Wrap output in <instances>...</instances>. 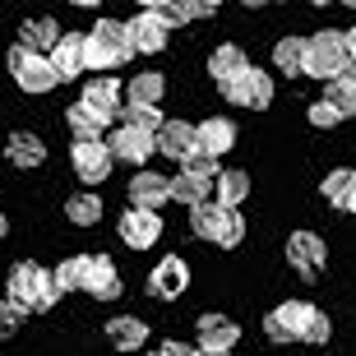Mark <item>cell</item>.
<instances>
[{
	"label": "cell",
	"instance_id": "obj_1",
	"mask_svg": "<svg viewBox=\"0 0 356 356\" xmlns=\"http://www.w3.org/2000/svg\"><path fill=\"white\" fill-rule=\"evenodd\" d=\"M130 56H134V47L120 19H97L92 33H83V70H97V79L106 70L130 65Z\"/></svg>",
	"mask_w": 356,
	"mask_h": 356
},
{
	"label": "cell",
	"instance_id": "obj_2",
	"mask_svg": "<svg viewBox=\"0 0 356 356\" xmlns=\"http://www.w3.org/2000/svg\"><path fill=\"white\" fill-rule=\"evenodd\" d=\"M5 301L19 305L24 315H47L56 305V287H51V273L33 259H19L5 277Z\"/></svg>",
	"mask_w": 356,
	"mask_h": 356
},
{
	"label": "cell",
	"instance_id": "obj_3",
	"mask_svg": "<svg viewBox=\"0 0 356 356\" xmlns=\"http://www.w3.org/2000/svg\"><path fill=\"white\" fill-rule=\"evenodd\" d=\"M347 70V42L338 28H324V33H315V38H305V56H301V74H310V79H338Z\"/></svg>",
	"mask_w": 356,
	"mask_h": 356
},
{
	"label": "cell",
	"instance_id": "obj_4",
	"mask_svg": "<svg viewBox=\"0 0 356 356\" xmlns=\"http://www.w3.org/2000/svg\"><path fill=\"white\" fill-rule=\"evenodd\" d=\"M190 232L199 241H213V245H222V250H236L241 241H245V222H241V213L232 209H218V204H199L190 209Z\"/></svg>",
	"mask_w": 356,
	"mask_h": 356
},
{
	"label": "cell",
	"instance_id": "obj_5",
	"mask_svg": "<svg viewBox=\"0 0 356 356\" xmlns=\"http://www.w3.org/2000/svg\"><path fill=\"white\" fill-rule=\"evenodd\" d=\"M222 97H227L232 106H241V111H264V106L273 102V79H268L264 70L245 65L236 79L222 83Z\"/></svg>",
	"mask_w": 356,
	"mask_h": 356
},
{
	"label": "cell",
	"instance_id": "obj_6",
	"mask_svg": "<svg viewBox=\"0 0 356 356\" xmlns=\"http://www.w3.org/2000/svg\"><path fill=\"white\" fill-rule=\"evenodd\" d=\"M10 74H14V83H19L24 92H33V97L51 92L56 83H60V79H56V70H51V60L24 51V47H10Z\"/></svg>",
	"mask_w": 356,
	"mask_h": 356
},
{
	"label": "cell",
	"instance_id": "obj_7",
	"mask_svg": "<svg viewBox=\"0 0 356 356\" xmlns=\"http://www.w3.org/2000/svg\"><path fill=\"white\" fill-rule=\"evenodd\" d=\"M120 97H125V88H120V79H111V74H102V79H88L83 83V97L79 106L88 111V116H97V125H111V120L120 116Z\"/></svg>",
	"mask_w": 356,
	"mask_h": 356
},
{
	"label": "cell",
	"instance_id": "obj_8",
	"mask_svg": "<svg viewBox=\"0 0 356 356\" xmlns=\"http://www.w3.org/2000/svg\"><path fill=\"white\" fill-rule=\"evenodd\" d=\"M310 315H315L310 301H287V305H277V310H268V319H264L268 343H301Z\"/></svg>",
	"mask_w": 356,
	"mask_h": 356
},
{
	"label": "cell",
	"instance_id": "obj_9",
	"mask_svg": "<svg viewBox=\"0 0 356 356\" xmlns=\"http://www.w3.org/2000/svg\"><path fill=\"white\" fill-rule=\"evenodd\" d=\"M120 268L106 259V254H83V282L79 291H88V296H97V301H116L120 296Z\"/></svg>",
	"mask_w": 356,
	"mask_h": 356
},
{
	"label": "cell",
	"instance_id": "obj_10",
	"mask_svg": "<svg viewBox=\"0 0 356 356\" xmlns=\"http://www.w3.org/2000/svg\"><path fill=\"white\" fill-rule=\"evenodd\" d=\"M116 227H120V241H125L130 250H153V245L162 241V218H158V213L125 209Z\"/></svg>",
	"mask_w": 356,
	"mask_h": 356
},
{
	"label": "cell",
	"instance_id": "obj_11",
	"mask_svg": "<svg viewBox=\"0 0 356 356\" xmlns=\"http://www.w3.org/2000/svg\"><path fill=\"white\" fill-rule=\"evenodd\" d=\"M185 287H190V264H185L181 254L158 259V264H153V273H148V291H153L158 301H176Z\"/></svg>",
	"mask_w": 356,
	"mask_h": 356
},
{
	"label": "cell",
	"instance_id": "obj_12",
	"mask_svg": "<svg viewBox=\"0 0 356 356\" xmlns=\"http://www.w3.org/2000/svg\"><path fill=\"white\" fill-rule=\"evenodd\" d=\"M106 153H111V162H130L134 172H144V162L158 153L153 148V134H144V130H125L120 125L111 139H106Z\"/></svg>",
	"mask_w": 356,
	"mask_h": 356
},
{
	"label": "cell",
	"instance_id": "obj_13",
	"mask_svg": "<svg viewBox=\"0 0 356 356\" xmlns=\"http://www.w3.org/2000/svg\"><path fill=\"white\" fill-rule=\"evenodd\" d=\"M287 259H291V268H296L301 277H319L329 250H324V241H319L315 232H291L287 236Z\"/></svg>",
	"mask_w": 356,
	"mask_h": 356
},
{
	"label": "cell",
	"instance_id": "obj_14",
	"mask_svg": "<svg viewBox=\"0 0 356 356\" xmlns=\"http://www.w3.org/2000/svg\"><path fill=\"white\" fill-rule=\"evenodd\" d=\"M195 148L199 153H209V158H227L232 148H236V125L227 116H209L195 125Z\"/></svg>",
	"mask_w": 356,
	"mask_h": 356
},
{
	"label": "cell",
	"instance_id": "obj_15",
	"mask_svg": "<svg viewBox=\"0 0 356 356\" xmlns=\"http://www.w3.org/2000/svg\"><path fill=\"white\" fill-rule=\"evenodd\" d=\"M70 162H74V176H79L83 185H102L106 176H111V153H106V144L97 139V144H74V153H70Z\"/></svg>",
	"mask_w": 356,
	"mask_h": 356
},
{
	"label": "cell",
	"instance_id": "obj_16",
	"mask_svg": "<svg viewBox=\"0 0 356 356\" xmlns=\"http://www.w3.org/2000/svg\"><path fill=\"white\" fill-rule=\"evenodd\" d=\"M47 60H51V70H56V79H60V83L79 79V74H83V33H60L56 47L47 51Z\"/></svg>",
	"mask_w": 356,
	"mask_h": 356
},
{
	"label": "cell",
	"instance_id": "obj_17",
	"mask_svg": "<svg viewBox=\"0 0 356 356\" xmlns=\"http://www.w3.org/2000/svg\"><path fill=\"white\" fill-rule=\"evenodd\" d=\"M199 352H232L241 338V324L227 315H199Z\"/></svg>",
	"mask_w": 356,
	"mask_h": 356
},
{
	"label": "cell",
	"instance_id": "obj_18",
	"mask_svg": "<svg viewBox=\"0 0 356 356\" xmlns=\"http://www.w3.org/2000/svg\"><path fill=\"white\" fill-rule=\"evenodd\" d=\"M209 199L218 204V209H232V213H236L241 204L250 199V176L236 172V167H222V172L213 176V185H209Z\"/></svg>",
	"mask_w": 356,
	"mask_h": 356
},
{
	"label": "cell",
	"instance_id": "obj_19",
	"mask_svg": "<svg viewBox=\"0 0 356 356\" xmlns=\"http://www.w3.org/2000/svg\"><path fill=\"white\" fill-rule=\"evenodd\" d=\"M125 33H130V47H134V51H144V56H158L162 47H167V38H172V33H167L148 10L134 14L130 24H125Z\"/></svg>",
	"mask_w": 356,
	"mask_h": 356
},
{
	"label": "cell",
	"instance_id": "obj_20",
	"mask_svg": "<svg viewBox=\"0 0 356 356\" xmlns=\"http://www.w3.org/2000/svg\"><path fill=\"white\" fill-rule=\"evenodd\" d=\"M153 148L167 153V158H190L195 153V125H185V120H162L158 134H153Z\"/></svg>",
	"mask_w": 356,
	"mask_h": 356
},
{
	"label": "cell",
	"instance_id": "obj_21",
	"mask_svg": "<svg viewBox=\"0 0 356 356\" xmlns=\"http://www.w3.org/2000/svg\"><path fill=\"white\" fill-rule=\"evenodd\" d=\"M162 204H167V176H158V172H134V181H130V209L158 213Z\"/></svg>",
	"mask_w": 356,
	"mask_h": 356
},
{
	"label": "cell",
	"instance_id": "obj_22",
	"mask_svg": "<svg viewBox=\"0 0 356 356\" xmlns=\"http://www.w3.org/2000/svg\"><path fill=\"white\" fill-rule=\"evenodd\" d=\"M106 338H111L116 352H139V347L148 343V324L139 315H116L106 324Z\"/></svg>",
	"mask_w": 356,
	"mask_h": 356
},
{
	"label": "cell",
	"instance_id": "obj_23",
	"mask_svg": "<svg viewBox=\"0 0 356 356\" xmlns=\"http://www.w3.org/2000/svg\"><path fill=\"white\" fill-rule=\"evenodd\" d=\"M56 38H60V24L56 19H24V28H19V47L33 56H47L56 47Z\"/></svg>",
	"mask_w": 356,
	"mask_h": 356
},
{
	"label": "cell",
	"instance_id": "obj_24",
	"mask_svg": "<svg viewBox=\"0 0 356 356\" xmlns=\"http://www.w3.org/2000/svg\"><path fill=\"white\" fill-rule=\"evenodd\" d=\"M5 153H10L14 167H42V162H47V144H42L38 134H28V130H14L10 144H5Z\"/></svg>",
	"mask_w": 356,
	"mask_h": 356
},
{
	"label": "cell",
	"instance_id": "obj_25",
	"mask_svg": "<svg viewBox=\"0 0 356 356\" xmlns=\"http://www.w3.org/2000/svg\"><path fill=\"white\" fill-rule=\"evenodd\" d=\"M65 218L74 227H97V222H102V195H92V190L70 195L65 199Z\"/></svg>",
	"mask_w": 356,
	"mask_h": 356
},
{
	"label": "cell",
	"instance_id": "obj_26",
	"mask_svg": "<svg viewBox=\"0 0 356 356\" xmlns=\"http://www.w3.org/2000/svg\"><path fill=\"white\" fill-rule=\"evenodd\" d=\"M162 92H167V79H162L158 70H144V74H134V79L125 83V97H130V102H144V106H158Z\"/></svg>",
	"mask_w": 356,
	"mask_h": 356
},
{
	"label": "cell",
	"instance_id": "obj_27",
	"mask_svg": "<svg viewBox=\"0 0 356 356\" xmlns=\"http://www.w3.org/2000/svg\"><path fill=\"white\" fill-rule=\"evenodd\" d=\"M245 65H250V60H245V51H241V47H218V51L209 56V74L218 79V88H222L227 79H236Z\"/></svg>",
	"mask_w": 356,
	"mask_h": 356
},
{
	"label": "cell",
	"instance_id": "obj_28",
	"mask_svg": "<svg viewBox=\"0 0 356 356\" xmlns=\"http://www.w3.org/2000/svg\"><path fill=\"white\" fill-rule=\"evenodd\" d=\"M162 111L158 106H144V102H120V125L125 130H144V134H158V125H162Z\"/></svg>",
	"mask_w": 356,
	"mask_h": 356
},
{
	"label": "cell",
	"instance_id": "obj_29",
	"mask_svg": "<svg viewBox=\"0 0 356 356\" xmlns=\"http://www.w3.org/2000/svg\"><path fill=\"white\" fill-rule=\"evenodd\" d=\"M356 195V172L352 167H338V172L324 176V199H329L333 209H347V199Z\"/></svg>",
	"mask_w": 356,
	"mask_h": 356
},
{
	"label": "cell",
	"instance_id": "obj_30",
	"mask_svg": "<svg viewBox=\"0 0 356 356\" xmlns=\"http://www.w3.org/2000/svg\"><path fill=\"white\" fill-rule=\"evenodd\" d=\"M167 199H176L185 209H199V204H209V185L190 181V176H176V181H167Z\"/></svg>",
	"mask_w": 356,
	"mask_h": 356
},
{
	"label": "cell",
	"instance_id": "obj_31",
	"mask_svg": "<svg viewBox=\"0 0 356 356\" xmlns=\"http://www.w3.org/2000/svg\"><path fill=\"white\" fill-rule=\"evenodd\" d=\"M319 102H329L343 120L356 116V88H352V83H343V79H329V83H324V97H319Z\"/></svg>",
	"mask_w": 356,
	"mask_h": 356
},
{
	"label": "cell",
	"instance_id": "obj_32",
	"mask_svg": "<svg viewBox=\"0 0 356 356\" xmlns=\"http://www.w3.org/2000/svg\"><path fill=\"white\" fill-rule=\"evenodd\" d=\"M65 120H70V130H74V144H97V139H102V125H97V116H88L79 102L65 111Z\"/></svg>",
	"mask_w": 356,
	"mask_h": 356
},
{
	"label": "cell",
	"instance_id": "obj_33",
	"mask_svg": "<svg viewBox=\"0 0 356 356\" xmlns=\"http://www.w3.org/2000/svg\"><path fill=\"white\" fill-rule=\"evenodd\" d=\"M144 10L153 14V19H158L167 33H172V28H181V24H190V10H185V0H148Z\"/></svg>",
	"mask_w": 356,
	"mask_h": 356
},
{
	"label": "cell",
	"instance_id": "obj_34",
	"mask_svg": "<svg viewBox=\"0 0 356 356\" xmlns=\"http://www.w3.org/2000/svg\"><path fill=\"white\" fill-rule=\"evenodd\" d=\"M301 56H305V38H282L273 47V65L282 74H301Z\"/></svg>",
	"mask_w": 356,
	"mask_h": 356
},
{
	"label": "cell",
	"instance_id": "obj_35",
	"mask_svg": "<svg viewBox=\"0 0 356 356\" xmlns=\"http://www.w3.org/2000/svg\"><path fill=\"white\" fill-rule=\"evenodd\" d=\"M79 282H83V254H74V259H65V264H56V273H51L56 296H70V291H79Z\"/></svg>",
	"mask_w": 356,
	"mask_h": 356
},
{
	"label": "cell",
	"instance_id": "obj_36",
	"mask_svg": "<svg viewBox=\"0 0 356 356\" xmlns=\"http://www.w3.org/2000/svg\"><path fill=\"white\" fill-rule=\"evenodd\" d=\"M222 172L218 167V158H209V153H190V158H181V176H190V181H204V185H213V176Z\"/></svg>",
	"mask_w": 356,
	"mask_h": 356
},
{
	"label": "cell",
	"instance_id": "obj_37",
	"mask_svg": "<svg viewBox=\"0 0 356 356\" xmlns=\"http://www.w3.org/2000/svg\"><path fill=\"white\" fill-rule=\"evenodd\" d=\"M329 333H333V324H329V315H324V310H315V315H310V324H305V333H301V343H329Z\"/></svg>",
	"mask_w": 356,
	"mask_h": 356
},
{
	"label": "cell",
	"instance_id": "obj_38",
	"mask_svg": "<svg viewBox=\"0 0 356 356\" xmlns=\"http://www.w3.org/2000/svg\"><path fill=\"white\" fill-rule=\"evenodd\" d=\"M310 125H319V130H333V125H343V116H338L329 102H315V106H310Z\"/></svg>",
	"mask_w": 356,
	"mask_h": 356
},
{
	"label": "cell",
	"instance_id": "obj_39",
	"mask_svg": "<svg viewBox=\"0 0 356 356\" xmlns=\"http://www.w3.org/2000/svg\"><path fill=\"white\" fill-rule=\"evenodd\" d=\"M19 319H24V310H19V305H10L5 296H0V338L19 329Z\"/></svg>",
	"mask_w": 356,
	"mask_h": 356
},
{
	"label": "cell",
	"instance_id": "obj_40",
	"mask_svg": "<svg viewBox=\"0 0 356 356\" xmlns=\"http://www.w3.org/2000/svg\"><path fill=\"white\" fill-rule=\"evenodd\" d=\"M162 356H195V347H190V343H176V338H172V343H162Z\"/></svg>",
	"mask_w": 356,
	"mask_h": 356
},
{
	"label": "cell",
	"instance_id": "obj_41",
	"mask_svg": "<svg viewBox=\"0 0 356 356\" xmlns=\"http://www.w3.org/2000/svg\"><path fill=\"white\" fill-rule=\"evenodd\" d=\"M343 42H347V65H356V28H347Z\"/></svg>",
	"mask_w": 356,
	"mask_h": 356
},
{
	"label": "cell",
	"instance_id": "obj_42",
	"mask_svg": "<svg viewBox=\"0 0 356 356\" xmlns=\"http://www.w3.org/2000/svg\"><path fill=\"white\" fill-rule=\"evenodd\" d=\"M338 79H343V83H352V88H356V65H347L343 74H338Z\"/></svg>",
	"mask_w": 356,
	"mask_h": 356
},
{
	"label": "cell",
	"instance_id": "obj_43",
	"mask_svg": "<svg viewBox=\"0 0 356 356\" xmlns=\"http://www.w3.org/2000/svg\"><path fill=\"white\" fill-rule=\"evenodd\" d=\"M5 232H10V222H5V213H0V241H5Z\"/></svg>",
	"mask_w": 356,
	"mask_h": 356
},
{
	"label": "cell",
	"instance_id": "obj_44",
	"mask_svg": "<svg viewBox=\"0 0 356 356\" xmlns=\"http://www.w3.org/2000/svg\"><path fill=\"white\" fill-rule=\"evenodd\" d=\"M195 356H232V352H199V347H195Z\"/></svg>",
	"mask_w": 356,
	"mask_h": 356
},
{
	"label": "cell",
	"instance_id": "obj_45",
	"mask_svg": "<svg viewBox=\"0 0 356 356\" xmlns=\"http://www.w3.org/2000/svg\"><path fill=\"white\" fill-rule=\"evenodd\" d=\"M347 213H356V195H352V199H347Z\"/></svg>",
	"mask_w": 356,
	"mask_h": 356
},
{
	"label": "cell",
	"instance_id": "obj_46",
	"mask_svg": "<svg viewBox=\"0 0 356 356\" xmlns=\"http://www.w3.org/2000/svg\"><path fill=\"white\" fill-rule=\"evenodd\" d=\"M153 356H162V352H153Z\"/></svg>",
	"mask_w": 356,
	"mask_h": 356
}]
</instances>
